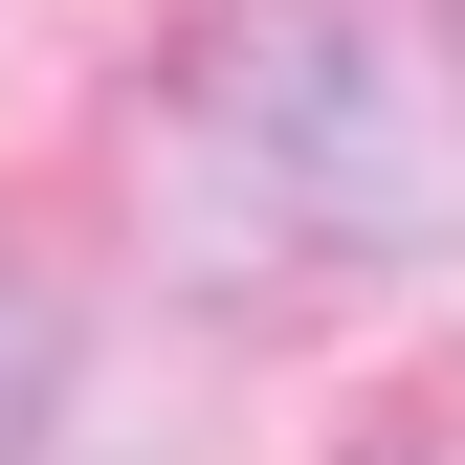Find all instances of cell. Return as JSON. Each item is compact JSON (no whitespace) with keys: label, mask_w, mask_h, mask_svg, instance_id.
Segmentation results:
<instances>
[{"label":"cell","mask_w":465,"mask_h":465,"mask_svg":"<svg viewBox=\"0 0 465 465\" xmlns=\"http://www.w3.org/2000/svg\"><path fill=\"white\" fill-rule=\"evenodd\" d=\"M45 399H67V311H45V288L0 266V465L45 443Z\"/></svg>","instance_id":"7a4b0ae2"},{"label":"cell","mask_w":465,"mask_h":465,"mask_svg":"<svg viewBox=\"0 0 465 465\" xmlns=\"http://www.w3.org/2000/svg\"><path fill=\"white\" fill-rule=\"evenodd\" d=\"M222 134L266 155L311 222H355V244H399V222H443V178H421V134H399V89H377V45L332 23V0H266L244 45H222Z\"/></svg>","instance_id":"6da1fadb"}]
</instances>
